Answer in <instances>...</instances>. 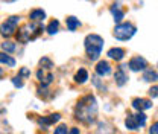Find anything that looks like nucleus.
<instances>
[{
    "instance_id": "nucleus-12",
    "label": "nucleus",
    "mask_w": 158,
    "mask_h": 134,
    "mask_svg": "<svg viewBox=\"0 0 158 134\" xmlns=\"http://www.w3.org/2000/svg\"><path fill=\"white\" fill-rule=\"evenodd\" d=\"M37 78L40 79V82L43 84V87H46V85H49L52 81H53V75L50 73V72H44V69H40L38 72H37Z\"/></svg>"
},
{
    "instance_id": "nucleus-9",
    "label": "nucleus",
    "mask_w": 158,
    "mask_h": 134,
    "mask_svg": "<svg viewBox=\"0 0 158 134\" xmlns=\"http://www.w3.org/2000/svg\"><path fill=\"white\" fill-rule=\"evenodd\" d=\"M132 107L138 111H144V110L152 108V102L148 101V99H143V97H137V99L132 101Z\"/></svg>"
},
{
    "instance_id": "nucleus-3",
    "label": "nucleus",
    "mask_w": 158,
    "mask_h": 134,
    "mask_svg": "<svg viewBox=\"0 0 158 134\" xmlns=\"http://www.w3.org/2000/svg\"><path fill=\"white\" fill-rule=\"evenodd\" d=\"M135 32H137V29H135L134 24H131V23H118L117 26L114 28V31H113V35H114V38L120 40V41H126V40L132 38L135 35Z\"/></svg>"
},
{
    "instance_id": "nucleus-18",
    "label": "nucleus",
    "mask_w": 158,
    "mask_h": 134,
    "mask_svg": "<svg viewBox=\"0 0 158 134\" xmlns=\"http://www.w3.org/2000/svg\"><path fill=\"white\" fill-rule=\"evenodd\" d=\"M143 79H144L146 82H155V81H158V73L155 72V70H152V69H149V70H144Z\"/></svg>"
},
{
    "instance_id": "nucleus-16",
    "label": "nucleus",
    "mask_w": 158,
    "mask_h": 134,
    "mask_svg": "<svg viewBox=\"0 0 158 134\" xmlns=\"http://www.w3.org/2000/svg\"><path fill=\"white\" fill-rule=\"evenodd\" d=\"M65 23H67V29H69V31H76L79 26H81V21H79V19L73 17V15L67 17V19H65Z\"/></svg>"
},
{
    "instance_id": "nucleus-25",
    "label": "nucleus",
    "mask_w": 158,
    "mask_h": 134,
    "mask_svg": "<svg viewBox=\"0 0 158 134\" xmlns=\"http://www.w3.org/2000/svg\"><path fill=\"white\" fill-rule=\"evenodd\" d=\"M149 95H151V97H158V85L152 87V89L149 90Z\"/></svg>"
},
{
    "instance_id": "nucleus-21",
    "label": "nucleus",
    "mask_w": 158,
    "mask_h": 134,
    "mask_svg": "<svg viewBox=\"0 0 158 134\" xmlns=\"http://www.w3.org/2000/svg\"><path fill=\"white\" fill-rule=\"evenodd\" d=\"M2 50L3 52H14L15 50V43H12V41H3L2 43Z\"/></svg>"
},
{
    "instance_id": "nucleus-20",
    "label": "nucleus",
    "mask_w": 158,
    "mask_h": 134,
    "mask_svg": "<svg viewBox=\"0 0 158 134\" xmlns=\"http://www.w3.org/2000/svg\"><path fill=\"white\" fill-rule=\"evenodd\" d=\"M0 61H2V64H3V66H8V67H14V66H15V59H14V58H11L9 55H6L5 52H2V55H0Z\"/></svg>"
},
{
    "instance_id": "nucleus-27",
    "label": "nucleus",
    "mask_w": 158,
    "mask_h": 134,
    "mask_svg": "<svg viewBox=\"0 0 158 134\" xmlns=\"http://www.w3.org/2000/svg\"><path fill=\"white\" fill-rule=\"evenodd\" d=\"M20 76H29L31 75V72H29V69H26V67H23L21 70H20V73H19Z\"/></svg>"
},
{
    "instance_id": "nucleus-23",
    "label": "nucleus",
    "mask_w": 158,
    "mask_h": 134,
    "mask_svg": "<svg viewBox=\"0 0 158 134\" xmlns=\"http://www.w3.org/2000/svg\"><path fill=\"white\" fill-rule=\"evenodd\" d=\"M69 130H67V125H59L58 128H55V133L53 134H67Z\"/></svg>"
},
{
    "instance_id": "nucleus-6",
    "label": "nucleus",
    "mask_w": 158,
    "mask_h": 134,
    "mask_svg": "<svg viewBox=\"0 0 158 134\" xmlns=\"http://www.w3.org/2000/svg\"><path fill=\"white\" fill-rule=\"evenodd\" d=\"M128 67L132 70V72H140V70H146V67H148V61L144 59L143 57H132L129 59V63H128Z\"/></svg>"
},
{
    "instance_id": "nucleus-10",
    "label": "nucleus",
    "mask_w": 158,
    "mask_h": 134,
    "mask_svg": "<svg viewBox=\"0 0 158 134\" xmlns=\"http://www.w3.org/2000/svg\"><path fill=\"white\" fill-rule=\"evenodd\" d=\"M111 73V66L108 61H99L96 66V75L99 76H108Z\"/></svg>"
},
{
    "instance_id": "nucleus-2",
    "label": "nucleus",
    "mask_w": 158,
    "mask_h": 134,
    "mask_svg": "<svg viewBox=\"0 0 158 134\" xmlns=\"http://www.w3.org/2000/svg\"><path fill=\"white\" fill-rule=\"evenodd\" d=\"M85 52H87V57L90 58L91 61H96L102 52V47H103V38L98 35V34H90L85 37Z\"/></svg>"
},
{
    "instance_id": "nucleus-8",
    "label": "nucleus",
    "mask_w": 158,
    "mask_h": 134,
    "mask_svg": "<svg viewBox=\"0 0 158 134\" xmlns=\"http://www.w3.org/2000/svg\"><path fill=\"white\" fill-rule=\"evenodd\" d=\"M17 40H19L20 43H29V41L32 40V32H31V29H29V24H26V26H23L21 29H19Z\"/></svg>"
},
{
    "instance_id": "nucleus-24",
    "label": "nucleus",
    "mask_w": 158,
    "mask_h": 134,
    "mask_svg": "<svg viewBox=\"0 0 158 134\" xmlns=\"http://www.w3.org/2000/svg\"><path fill=\"white\" fill-rule=\"evenodd\" d=\"M12 84L15 85V87H19V89H21L23 87V81H21V76H15V78H12Z\"/></svg>"
},
{
    "instance_id": "nucleus-11",
    "label": "nucleus",
    "mask_w": 158,
    "mask_h": 134,
    "mask_svg": "<svg viewBox=\"0 0 158 134\" xmlns=\"http://www.w3.org/2000/svg\"><path fill=\"white\" fill-rule=\"evenodd\" d=\"M128 66H120L118 67V70L116 72V75H114V79H116V84L117 85H125L126 84V81H128V75H126V72H125V69H126Z\"/></svg>"
},
{
    "instance_id": "nucleus-5",
    "label": "nucleus",
    "mask_w": 158,
    "mask_h": 134,
    "mask_svg": "<svg viewBox=\"0 0 158 134\" xmlns=\"http://www.w3.org/2000/svg\"><path fill=\"white\" fill-rule=\"evenodd\" d=\"M19 21H20V17H17V15L9 17V19L2 24V35H3V37H11V35L17 31Z\"/></svg>"
},
{
    "instance_id": "nucleus-1",
    "label": "nucleus",
    "mask_w": 158,
    "mask_h": 134,
    "mask_svg": "<svg viewBox=\"0 0 158 134\" xmlns=\"http://www.w3.org/2000/svg\"><path fill=\"white\" fill-rule=\"evenodd\" d=\"M96 116H98V104H96L94 96L87 95L82 99H79L76 108H75V117L79 122L85 125H91L96 120Z\"/></svg>"
},
{
    "instance_id": "nucleus-4",
    "label": "nucleus",
    "mask_w": 158,
    "mask_h": 134,
    "mask_svg": "<svg viewBox=\"0 0 158 134\" xmlns=\"http://www.w3.org/2000/svg\"><path fill=\"white\" fill-rule=\"evenodd\" d=\"M146 119L148 117L143 111H138L137 115H128V117L125 119V125L128 130H140L141 127H144Z\"/></svg>"
},
{
    "instance_id": "nucleus-7",
    "label": "nucleus",
    "mask_w": 158,
    "mask_h": 134,
    "mask_svg": "<svg viewBox=\"0 0 158 134\" xmlns=\"http://www.w3.org/2000/svg\"><path fill=\"white\" fill-rule=\"evenodd\" d=\"M59 119H61V115L59 113H55V115H50L47 116V117H38V125L40 127H43L44 130H47L52 123H55V122H58Z\"/></svg>"
},
{
    "instance_id": "nucleus-26",
    "label": "nucleus",
    "mask_w": 158,
    "mask_h": 134,
    "mask_svg": "<svg viewBox=\"0 0 158 134\" xmlns=\"http://www.w3.org/2000/svg\"><path fill=\"white\" fill-rule=\"evenodd\" d=\"M149 134H158V122L152 123V127L149 128Z\"/></svg>"
},
{
    "instance_id": "nucleus-29",
    "label": "nucleus",
    "mask_w": 158,
    "mask_h": 134,
    "mask_svg": "<svg viewBox=\"0 0 158 134\" xmlns=\"http://www.w3.org/2000/svg\"><path fill=\"white\" fill-rule=\"evenodd\" d=\"M11 2H12V0H11Z\"/></svg>"
},
{
    "instance_id": "nucleus-13",
    "label": "nucleus",
    "mask_w": 158,
    "mask_h": 134,
    "mask_svg": "<svg viewBox=\"0 0 158 134\" xmlns=\"http://www.w3.org/2000/svg\"><path fill=\"white\" fill-rule=\"evenodd\" d=\"M108 57L111 59H116V61H122L125 58V50L122 47H113L108 50Z\"/></svg>"
},
{
    "instance_id": "nucleus-22",
    "label": "nucleus",
    "mask_w": 158,
    "mask_h": 134,
    "mask_svg": "<svg viewBox=\"0 0 158 134\" xmlns=\"http://www.w3.org/2000/svg\"><path fill=\"white\" fill-rule=\"evenodd\" d=\"M40 66H41V69H47V70H49V69H52V67H53V63H52L49 58L44 57V58H41V59H40Z\"/></svg>"
},
{
    "instance_id": "nucleus-28",
    "label": "nucleus",
    "mask_w": 158,
    "mask_h": 134,
    "mask_svg": "<svg viewBox=\"0 0 158 134\" xmlns=\"http://www.w3.org/2000/svg\"><path fill=\"white\" fill-rule=\"evenodd\" d=\"M70 134H79V130H78V128H72Z\"/></svg>"
},
{
    "instance_id": "nucleus-15",
    "label": "nucleus",
    "mask_w": 158,
    "mask_h": 134,
    "mask_svg": "<svg viewBox=\"0 0 158 134\" xmlns=\"http://www.w3.org/2000/svg\"><path fill=\"white\" fill-rule=\"evenodd\" d=\"M29 19L32 20V21L41 23L43 20L46 19V12H44L43 9H34V11H31V14H29Z\"/></svg>"
},
{
    "instance_id": "nucleus-17",
    "label": "nucleus",
    "mask_w": 158,
    "mask_h": 134,
    "mask_svg": "<svg viewBox=\"0 0 158 134\" xmlns=\"http://www.w3.org/2000/svg\"><path fill=\"white\" fill-rule=\"evenodd\" d=\"M87 79H88V72L85 69H79L75 75V81L78 84H84V82H87Z\"/></svg>"
},
{
    "instance_id": "nucleus-19",
    "label": "nucleus",
    "mask_w": 158,
    "mask_h": 134,
    "mask_svg": "<svg viewBox=\"0 0 158 134\" xmlns=\"http://www.w3.org/2000/svg\"><path fill=\"white\" fill-rule=\"evenodd\" d=\"M58 29H59V21L58 20H52V21L47 24V28H46V31H47L49 35H55V34L58 32Z\"/></svg>"
},
{
    "instance_id": "nucleus-14",
    "label": "nucleus",
    "mask_w": 158,
    "mask_h": 134,
    "mask_svg": "<svg viewBox=\"0 0 158 134\" xmlns=\"http://www.w3.org/2000/svg\"><path fill=\"white\" fill-rule=\"evenodd\" d=\"M110 12H111V15H113V19H114V21L116 23H120L122 20H123V11L120 9V6L118 5H113L111 8H110Z\"/></svg>"
}]
</instances>
